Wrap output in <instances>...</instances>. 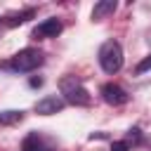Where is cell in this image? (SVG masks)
Returning a JSON list of instances; mask_svg holds the SVG:
<instances>
[{"label": "cell", "mask_w": 151, "mask_h": 151, "mask_svg": "<svg viewBox=\"0 0 151 151\" xmlns=\"http://www.w3.org/2000/svg\"><path fill=\"white\" fill-rule=\"evenodd\" d=\"M59 92H61L64 104H71V106H90V101H92L87 87L76 76H64L59 80Z\"/></svg>", "instance_id": "6da1fadb"}, {"label": "cell", "mask_w": 151, "mask_h": 151, "mask_svg": "<svg viewBox=\"0 0 151 151\" xmlns=\"http://www.w3.org/2000/svg\"><path fill=\"white\" fill-rule=\"evenodd\" d=\"M99 66L106 73H118L123 68V47L118 40H106L99 47Z\"/></svg>", "instance_id": "7a4b0ae2"}, {"label": "cell", "mask_w": 151, "mask_h": 151, "mask_svg": "<svg viewBox=\"0 0 151 151\" xmlns=\"http://www.w3.org/2000/svg\"><path fill=\"white\" fill-rule=\"evenodd\" d=\"M42 61H45V57H42L40 50H35V47H24V50H19V52L12 57V68L19 71V73H28V71H35Z\"/></svg>", "instance_id": "3957f363"}, {"label": "cell", "mask_w": 151, "mask_h": 151, "mask_svg": "<svg viewBox=\"0 0 151 151\" xmlns=\"http://www.w3.org/2000/svg\"><path fill=\"white\" fill-rule=\"evenodd\" d=\"M101 99H104L106 104H111V106H123V104H127L130 94H127L120 85H116V83H106V85L101 87Z\"/></svg>", "instance_id": "277c9868"}, {"label": "cell", "mask_w": 151, "mask_h": 151, "mask_svg": "<svg viewBox=\"0 0 151 151\" xmlns=\"http://www.w3.org/2000/svg\"><path fill=\"white\" fill-rule=\"evenodd\" d=\"M61 21L59 19H45V21H40L35 28H33V38L35 40H42V38H57L59 33H61Z\"/></svg>", "instance_id": "5b68a950"}, {"label": "cell", "mask_w": 151, "mask_h": 151, "mask_svg": "<svg viewBox=\"0 0 151 151\" xmlns=\"http://www.w3.org/2000/svg\"><path fill=\"white\" fill-rule=\"evenodd\" d=\"M64 99L59 94H50V97H42L40 101H35V113L40 116H52V113H59L64 109Z\"/></svg>", "instance_id": "8992f818"}, {"label": "cell", "mask_w": 151, "mask_h": 151, "mask_svg": "<svg viewBox=\"0 0 151 151\" xmlns=\"http://www.w3.org/2000/svg\"><path fill=\"white\" fill-rule=\"evenodd\" d=\"M21 151H54V146L40 134V132H31L24 137L21 142Z\"/></svg>", "instance_id": "52a82bcc"}, {"label": "cell", "mask_w": 151, "mask_h": 151, "mask_svg": "<svg viewBox=\"0 0 151 151\" xmlns=\"http://www.w3.org/2000/svg\"><path fill=\"white\" fill-rule=\"evenodd\" d=\"M113 12H116V0H99L94 5V9H92V19L94 21H101L104 17H109Z\"/></svg>", "instance_id": "ba28073f"}, {"label": "cell", "mask_w": 151, "mask_h": 151, "mask_svg": "<svg viewBox=\"0 0 151 151\" xmlns=\"http://www.w3.org/2000/svg\"><path fill=\"white\" fill-rule=\"evenodd\" d=\"M35 17V9H24V12H19V14H12L9 19H7V26H19V24H26L28 19H33Z\"/></svg>", "instance_id": "9c48e42d"}, {"label": "cell", "mask_w": 151, "mask_h": 151, "mask_svg": "<svg viewBox=\"0 0 151 151\" xmlns=\"http://www.w3.org/2000/svg\"><path fill=\"white\" fill-rule=\"evenodd\" d=\"M24 120V111H2L0 113V125H14Z\"/></svg>", "instance_id": "30bf717a"}, {"label": "cell", "mask_w": 151, "mask_h": 151, "mask_svg": "<svg viewBox=\"0 0 151 151\" xmlns=\"http://www.w3.org/2000/svg\"><path fill=\"white\" fill-rule=\"evenodd\" d=\"M146 71H151V54H149L146 59H142V61L134 66V73H137V76H142V73H146Z\"/></svg>", "instance_id": "8fae6325"}, {"label": "cell", "mask_w": 151, "mask_h": 151, "mask_svg": "<svg viewBox=\"0 0 151 151\" xmlns=\"http://www.w3.org/2000/svg\"><path fill=\"white\" fill-rule=\"evenodd\" d=\"M111 151H127V142H113Z\"/></svg>", "instance_id": "7c38bea8"}, {"label": "cell", "mask_w": 151, "mask_h": 151, "mask_svg": "<svg viewBox=\"0 0 151 151\" xmlns=\"http://www.w3.org/2000/svg\"><path fill=\"white\" fill-rule=\"evenodd\" d=\"M40 85H42V78H33L31 80V87H40Z\"/></svg>", "instance_id": "4fadbf2b"}]
</instances>
